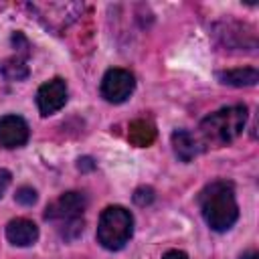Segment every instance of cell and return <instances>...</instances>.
Segmentation results:
<instances>
[{"label":"cell","mask_w":259,"mask_h":259,"mask_svg":"<svg viewBox=\"0 0 259 259\" xmlns=\"http://www.w3.org/2000/svg\"><path fill=\"white\" fill-rule=\"evenodd\" d=\"M0 71L2 75L8 79V81H20L24 77H28V65L18 59V57H12V59H6L2 65H0Z\"/></svg>","instance_id":"12"},{"label":"cell","mask_w":259,"mask_h":259,"mask_svg":"<svg viewBox=\"0 0 259 259\" xmlns=\"http://www.w3.org/2000/svg\"><path fill=\"white\" fill-rule=\"evenodd\" d=\"M67 103V83L61 77H55L42 83L36 91V105L40 115H53Z\"/></svg>","instance_id":"6"},{"label":"cell","mask_w":259,"mask_h":259,"mask_svg":"<svg viewBox=\"0 0 259 259\" xmlns=\"http://www.w3.org/2000/svg\"><path fill=\"white\" fill-rule=\"evenodd\" d=\"M6 239L16 247H30L38 239V227L28 219H12L6 225Z\"/></svg>","instance_id":"8"},{"label":"cell","mask_w":259,"mask_h":259,"mask_svg":"<svg viewBox=\"0 0 259 259\" xmlns=\"http://www.w3.org/2000/svg\"><path fill=\"white\" fill-rule=\"evenodd\" d=\"M172 148L174 154L182 160V162H190L192 158H196L202 150V144L198 142V138L186 130H178L172 134Z\"/></svg>","instance_id":"9"},{"label":"cell","mask_w":259,"mask_h":259,"mask_svg":"<svg viewBox=\"0 0 259 259\" xmlns=\"http://www.w3.org/2000/svg\"><path fill=\"white\" fill-rule=\"evenodd\" d=\"M87 198L83 192H65L47 206L45 219L55 223L65 239H75L83 231V212Z\"/></svg>","instance_id":"3"},{"label":"cell","mask_w":259,"mask_h":259,"mask_svg":"<svg viewBox=\"0 0 259 259\" xmlns=\"http://www.w3.org/2000/svg\"><path fill=\"white\" fill-rule=\"evenodd\" d=\"M127 140L138 146V148H146L156 140V127L154 123L146 121V119H134L127 127Z\"/></svg>","instance_id":"11"},{"label":"cell","mask_w":259,"mask_h":259,"mask_svg":"<svg viewBox=\"0 0 259 259\" xmlns=\"http://www.w3.org/2000/svg\"><path fill=\"white\" fill-rule=\"evenodd\" d=\"M79 168H93V164L89 158H83V160H79Z\"/></svg>","instance_id":"18"},{"label":"cell","mask_w":259,"mask_h":259,"mask_svg":"<svg viewBox=\"0 0 259 259\" xmlns=\"http://www.w3.org/2000/svg\"><path fill=\"white\" fill-rule=\"evenodd\" d=\"M198 204L206 225L217 233L229 231L239 219L235 188L227 180H214L206 184L198 194Z\"/></svg>","instance_id":"1"},{"label":"cell","mask_w":259,"mask_h":259,"mask_svg":"<svg viewBox=\"0 0 259 259\" xmlns=\"http://www.w3.org/2000/svg\"><path fill=\"white\" fill-rule=\"evenodd\" d=\"M247 121L245 105L223 107L210 115H206L200 123V144L202 146H225L241 136Z\"/></svg>","instance_id":"2"},{"label":"cell","mask_w":259,"mask_h":259,"mask_svg":"<svg viewBox=\"0 0 259 259\" xmlns=\"http://www.w3.org/2000/svg\"><path fill=\"white\" fill-rule=\"evenodd\" d=\"M10 178H12V174H10L6 168H0V198H2L4 190H6L8 184H10Z\"/></svg>","instance_id":"15"},{"label":"cell","mask_w":259,"mask_h":259,"mask_svg":"<svg viewBox=\"0 0 259 259\" xmlns=\"http://www.w3.org/2000/svg\"><path fill=\"white\" fill-rule=\"evenodd\" d=\"M239 259H259V255H257V251H253V249H251V251H245Z\"/></svg>","instance_id":"17"},{"label":"cell","mask_w":259,"mask_h":259,"mask_svg":"<svg viewBox=\"0 0 259 259\" xmlns=\"http://www.w3.org/2000/svg\"><path fill=\"white\" fill-rule=\"evenodd\" d=\"M152 200H154V188H150V186H142L134 192V202L140 204V206H146Z\"/></svg>","instance_id":"14"},{"label":"cell","mask_w":259,"mask_h":259,"mask_svg":"<svg viewBox=\"0 0 259 259\" xmlns=\"http://www.w3.org/2000/svg\"><path fill=\"white\" fill-rule=\"evenodd\" d=\"M136 89V79L127 69H109L101 79V97L109 103H123Z\"/></svg>","instance_id":"5"},{"label":"cell","mask_w":259,"mask_h":259,"mask_svg":"<svg viewBox=\"0 0 259 259\" xmlns=\"http://www.w3.org/2000/svg\"><path fill=\"white\" fill-rule=\"evenodd\" d=\"M28 123L20 115H2L0 117V146L2 148H20L28 142Z\"/></svg>","instance_id":"7"},{"label":"cell","mask_w":259,"mask_h":259,"mask_svg":"<svg viewBox=\"0 0 259 259\" xmlns=\"http://www.w3.org/2000/svg\"><path fill=\"white\" fill-rule=\"evenodd\" d=\"M162 259H188V255L184 251H178V249H172V251H166L162 255Z\"/></svg>","instance_id":"16"},{"label":"cell","mask_w":259,"mask_h":259,"mask_svg":"<svg viewBox=\"0 0 259 259\" xmlns=\"http://www.w3.org/2000/svg\"><path fill=\"white\" fill-rule=\"evenodd\" d=\"M14 198H16V202H18V204L32 206V204L36 202V190H34V188H30V186H22V188H18V190H16Z\"/></svg>","instance_id":"13"},{"label":"cell","mask_w":259,"mask_h":259,"mask_svg":"<svg viewBox=\"0 0 259 259\" xmlns=\"http://www.w3.org/2000/svg\"><path fill=\"white\" fill-rule=\"evenodd\" d=\"M134 235V217L127 208L113 204L107 206L97 223V243L109 251L121 249Z\"/></svg>","instance_id":"4"},{"label":"cell","mask_w":259,"mask_h":259,"mask_svg":"<svg viewBox=\"0 0 259 259\" xmlns=\"http://www.w3.org/2000/svg\"><path fill=\"white\" fill-rule=\"evenodd\" d=\"M219 81L225 85H233V87H249L255 85L259 81V71L255 67H239V69H229V71H221L217 73Z\"/></svg>","instance_id":"10"}]
</instances>
